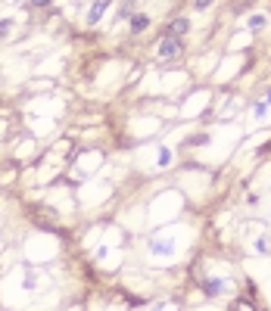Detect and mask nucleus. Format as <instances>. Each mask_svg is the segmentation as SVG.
I'll return each mask as SVG.
<instances>
[{"mask_svg": "<svg viewBox=\"0 0 271 311\" xmlns=\"http://www.w3.org/2000/svg\"><path fill=\"white\" fill-rule=\"evenodd\" d=\"M181 53H184L181 38H172V34H166V38H162V44H159V56H162V60H178Z\"/></svg>", "mask_w": 271, "mask_h": 311, "instance_id": "obj_1", "label": "nucleus"}, {"mask_svg": "<svg viewBox=\"0 0 271 311\" xmlns=\"http://www.w3.org/2000/svg\"><path fill=\"white\" fill-rule=\"evenodd\" d=\"M187 31H190V22H187L184 16H181V19H172V25H169V34H172V38H181V34H187Z\"/></svg>", "mask_w": 271, "mask_h": 311, "instance_id": "obj_2", "label": "nucleus"}, {"mask_svg": "<svg viewBox=\"0 0 271 311\" xmlns=\"http://www.w3.org/2000/svg\"><path fill=\"white\" fill-rule=\"evenodd\" d=\"M106 3H109V0H97V3H93V9L88 13V25H97V22L103 19V9H106Z\"/></svg>", "mask_w": 271, "mask_h": 311, "instance_id": "obj_3", "label": "nucleus"}, {"mask_svg": "<svg viewBox=\"0 0 271 311\" xmlns=\"http://www.w3.org/2000/svg\"><path fill=\"white\" fill-rule=\"evenodd\" d=\"M147 28H150V19H147L144 13H134V16H131V31L140 34V31H147Z\"/></svg>", "mask_w": 271, "mask_h": 311, "instance_id": "obj_4", "label": "nucleus"}, {"mask_svg": "<svg viewBox=\"0 0 271 311\" xmlns=\"http://www.w3.org/2000/svg\"><path fill=\"white\" fill-rule=\"evenodd\" d=\"M231 311H256V305L250 302V299H237V302L231 305Z\"/></svg>", "mask_w": 271, "mask_h": 311, "instance_id": "obj_5", "label": "nucleus"}, {"mask_svg": "<svg viewBox=\"0 0 271 311\" xmlns=\"http://www.w3.org/2000/svg\"><path fill=\"white\" fill-rule=\"evenodd\" d=\"M250 28H253V31H262V28H265V16H253V19H250Z\"/></svg>", "mask_w": 271, "mask_h": 311, "instance_id": "obj_6", "label": "nucleus"}, {"mask_svg": "<svg viewBox=\"0 0 271 311\" xmlns=\"http://www.w3.org/2000/svg\"><path fill=\"white\" fill-rule=\"evenodd\" d=\"M134 3H122V9H119V13H122V19H131L134 16V9H131Z\"/></svg>", "mask_w": 271, "mask_h": 311, "instance_id": "obj_7", "label": "nucleus"}, {"mask_svg": "<svg viewBox=\"0 0 271 311\" xmlns=\"http://www.w3.org/2000/svg\"><path fill=\"white\" fill-rule=\"evenodd\" d=\"M212 3V0H193V9H206Z\"/></svg>", "mask_w": 271, "mask_h": 311, "instance_id": "obj_8", "label": "nucleus"}, {"mask_svg": "<svg viewBox=\"0 0 271 311\" xmlns=\"http://www.w3.org/2000/svg\"><path fill=\"white\" fill-rule=\"evenodd\" d=\"M31 6H34V9H41V6H50V0H31Z\"/></svg>", "mask_w": 271, "mask_h": 311, "instance_id": "obj_9", "label": "nucleus"}, {"mask_svg": "<svg viewBox=\"0 0 271 311\" xmlns=\"http://www.w3.org/2000/svg\"><path fill=\"white\" fill-rule=\"evenodd\" d=\"M6 28H9V19H3V22H0V34H3Z\"/></svg>", "mask_w": 271, "mask_h": 311, "instance_id": "obj_10", "label": "nucleus"}, {"mask_svg": "<svg viewBox=\"0 0 271 311\" xmlns=\"http://www.w3.org/2000/svg\"><path fill=\"white\" fill-rule=\"evenodd\" d=\"M268 100H271V94H268Z\"/></svg>", "mask_w": 271, "mask_h": 311, "instance_id": "obj_11", "label": "nucleus"}]
</instances>
